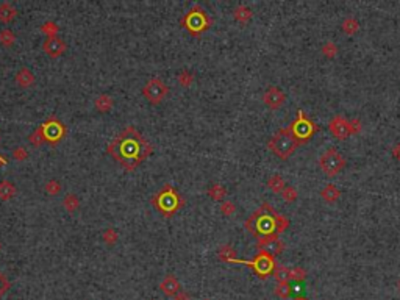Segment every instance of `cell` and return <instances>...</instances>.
<instances>
[{"label":"cell","mask_w":400,"mask_h":300,"mask_svg":"<svg viewBox=\"0 0 400 300\" xmlns=\"http://www.w3.org/2000/svg\"><path fill=\"white\" fill-rule=\"evenodd\" d=\"M106 152L127 170H133L152 153V146L136 128L127 127L108 146Z\"/></svg>","instance_id":"1"},{"label":"cell","mask_w":400,"mask_h":300,"mask_svg":"<svg viewBox=\"0 0 400 300\" xmlns=\"http://www.w3.org/2000/svg\"><path fill=\"white\" fill-rule=\"evenodd\" d=\"M278 219L280 214L269 207L267 203L256 210L250 218L247 219L245 227L250 230L255 236L263 238V236H271V234H278Z\"/></svg>","instance_id":"2"},{"label":"cell","mask_w":400,"mask_h":300,"mask_svg":"<svg viewBox=\"0 0 400 300\" xmlns=\"http://www.w3.org/2000/svg\"><path fill=\"white\" fill-rule=\"evenodd\" d=\"M297 146H299V141L294 138V135L291 133L289 127L282 128L280 132H277L271 138V141L267 143V147L282 159H288L291 155H293L294 150L297 149Z\"/></svg>","instance_id":"3"},{"label":"cell","mask_w":400,"mask_h":300,"mask_svg":"<svg viewBox=\"0 0 400 300\" xmlns=\"http://www.w3.org/2000/svg\"><path fill=\"white\" fill-rule=\"evenodd\" d=\"M152 203L161 214H164V216H172V214L181 207V197L170 185H166L154 196Z\"/></svg>","instance_id":"4"},{"label":"cell","mask_w":400,"mask_h":300,"mask_svg":"<svg viewBox=\"0 0 400 300\" xmlns=\"http://www.w3.org/2000/svg\"><path fill=\"white\" fill-rule=\"evenodd\" d=\"M180 24L183 28H186L191 35L197 36L200 33H203L205 30H208L210 25H211V20H210V16L207 14L203 8L200 6H194L191 8L189 11L181 17Z\"/></svg>","instance_id":"5"},{"label":"cell","mask_w":400,"mask_h":300,"mask_svg":"<svg viewBox=\"0 0 400 300\" xmlns=\"http://www.w3.org/2000/svg\"><path fill=\"white\" fill-rule=\"evenodd\" d=\"M319 166L322 169V172L327 177H334L345 167V158L338 152L336 149L331 147L320 155Z\"/></svg>","instance_id":"6"},{"label":"cell","mask_w":400,"mask_h":300,"mask_svg":"<svg viewBox=\"0 0 400 300\" xmlns=\"http://www.w3.org/2000/svg\"><path fill=\"white\" fill-rule=\"evenodd\" d=\"M38 132L41 133L44 143L50 146H57L58 143H61V139L66 136V127H64V124L60 119H57V117H49L46 122L41 124Z\"/></svg>","instance_id":"7"},{"label":"cell","mask_w":400,"mask_h":300,"mask_svg":"<svg viewBox=\"0 0 400 300\" xmlns=\"http://www.w3.org/2000/svg\"><path fill=\"white\" fill-rule=\"evenodd\" d=\"M297 113H299L297 114V119L293 124H291L289 130H291V133H293L294 138L299 141V144H302V143H307L308 139L319 130V128H318L316 124H313L311 121L307 119L304 111L299 110Z\"/></svg>","instance_id":"8"},{"label":"cell","mask_w":400,"mask_h":300,"mask_svg":"<svg viewBox=\"0 0 400 300\" xmlns=\"http://www.w3.org/2000/svg\"><path fill=\"white\" fill-rule=\"evenodd\" d=\"M238 263H242V264H247V266L253 267V271L261 278H267L275 271L274 256H271L269 253H264V252H258L252 261H240V260H238Z\"/></svg>","instance_id":"9"},{"label":"cell","mask_w":400,"mask_h":300,"mask_svg":"<svg viewBox=\"0 0 400 300\" xmlns=\"http://www.w3.org/2000/svg\"><path fill=\"white\" fill-rule=\"evenodd\" d=\"M169 88L167 84L161 80V78H152L146 83V86L143 88V95L150 102V103H160L163 102V99L167 95Z\"/></svg>","instance_id":"10"},{"label":"cell","mask_w":400,"mask_h":300,"mask_svg":"<svg viewBox=\"0 0 400 300\" xmlns=\"http://www.w3.org/2000/svg\"><path fill=\"white\" fill-rule=\"evenodd\" d=\"M258 249H259V252L269 253V255L275 258L277 255H280L283 252V242L280 241V238L277 236V234L263 236V238H258Z\"/></svg>","instance_id":"11"},{"label":"cell","mask_w":400,"mask_h":300,"mask_svg":"<svg viewBox=\"0 0 400 300\" xmlns=\"http://www.w3.org/2000/svg\"><path fill=\"white\" fill-rule=\"evenodd\" d=\"M328 130L331 135L338 139H347L352 135V128L350 122L345 121L342 116H334L333 119L328 122Z\"/></svg>","instance_id":"12"},{"label":"cell","mask_w":400,"mask_h":300,"mask_svg":"<svg viewBox=\"0 0 400 300\" xmlns=\"http://www.w3.org/2000/svg\"><path fill=\"white\" fill-rule=\"evenodd\" d=\"M42 50H44L50 58H58L61 55H64V52L68 50V44L64 42L63 38L60 36H52L47 38L42 44Z\"/></svg>","instance_id":"13"},{"label":"cell","mask_w":400,"mask_h":300,"mask_svg":"<svg viewBox=\"0 0 400 300\" xmlns=\"http://www.w3.org/2000/svg\"><path fill=\"white\" fill-rule=\"evenodd\" d=\"M263 100L271 110H278L286 100L285 92L277 86H269L266 92L263 94Z\"/></svg>","instance_id":"14"},{"label":"cell","mask_w":400,"mask_h":300,"mask_svg":"<svg viewBox=\"0 0 400 300\" xmlns=\"http://www.w3.org/2000/svg\"><path fill=\"white\" fill-rule=\"evenodd\" d=\"M160 289H161V293H163L164 296L167 297H175L180 291H181V286L178 283L177 278L169 274L163 278V282L160 283Z\"/></svg>","instance_id":"15"},{"label":"cell","mask_w":400,"mask_h":300,"mask_svg":"<svg viewBox=\"0 0 400 300\" xmlns=\"http://www.w3.org/2000/svg\"><path fill=\"white\" fill-rule=\"evenodd\" d=\"M16 83L19 84L20 88H30L31 84L35 83V75L33 72H31L30 69L27 68H22V69H19L17 74H16Z\"/></svg>","instance_id":"16"},{"label":"cell","mask_w":400,"mask_h":300,"mask_svg":"<svg viewBox=\"0 0 400 300\" xmlns=\"http://www.w3.org/2000/svg\"><path fill=\"white\" fill-rule=\"evenodd\" d=\"M94 106L100 113H110L114 106V100L110 94H100V95H97V99L94 100Z\"/></svg>","instance_id":"17"},{"label":"cell","mask_w":400,"mask_h":300,"mask_svg":"<svg viewBox=\"0 0 400 300\" xmlns=\"http://www.w3.org/2000/svg\"><path fill=\"white\" fill-rule=\"evenodd\" d=\"M16 14H17V9L11 3H8V2L0 3V22L9 24L16 17Z\"/></svg>","instance_id":"18"},{"label":"cell","mask_w":400,"mask_h":300,"mask_svg":"<svg viewBox=\"0 0 400 300\" xmlns=\"http://www.w3.org/2000/svg\"><path fill=\"white\" fill-rule=\"evenodd\" d=\"M320 197L325 200V202H328V203H333V202H336L339 197H341V191L334 186V185H325L322 188V191H320Z\"/></svg>","instance_id":"19"},{"label":"cell","mask_w":400,"mask_h":300,"mask_svg":"<svg viewBox=\"0 0 400 300\" xmlns=\"http://www.w3.org/2000/svg\"><path fill=\"white\" fill-rule=\"evenodd\" d=\"M16 196V185L8 180L0 181V199L2 200H9Z\"/></svg>","instance_id":"20"},{"label":"cell","mask_w":400,"mask_h":300,"mask_svg":"<svg viewBox=\"0 0 400 300\" xmlns=\"http://www.w3.org/2000/svg\"><path fill=\"white\" fill-rule=\"evenodd\" d=\"M233 17L238 20V22L247 24L248 20L252 19V9H250V8H247L245 5H240V6H236V8H235Z\"/></svg>","instance_id":"21"},{"label":"cell","mask_w":400,"mask_h":300,"mask_svg":"<svg viewBox=\"0 0 400 300\" xmlns=\"http://www.w3.org/2000/svg\"><path fill=\"white\" fill-rule=\"evenodd\" d=\"M63 207H64V210H66L68 213H75V211L80 208V199H79V196L72 194V192L66 194V196H64V199H63Z\"/></svg>","instance_id":"22"},{"label":"cell","mask_w":400,"mask_h":300,"mask_svg":"<svg viewBox=\"0 0 400 300\" xmlns=\"http://www.w3.org/2000/svg\"><path fill=\"white\" fill-rule=\"evenodd\" d=\"M267 188L271 189L272 192H275V194H282V191L286 188L285 180L282 178V175L275 174V175H272L271 178L267 180Z\"/></svg>","instance_id":"23"},{"label":"cell","mask_w":400,"mask_h":300,"mask_svg":"<svg viewBox=\"0 0 400 300\" xmlns=\"http://www.w3.org/2000/svg\"><path fill=\"white\" fill-rule=\"evenodd\" d=\"M218 255H219V258L225 263H238L235 249L232 247V245H222V247L218 250Z\"/></svg>","instance_id":"24"},{"label":"cell","mask_w":400,"mask_h":300,"mask_svg":"<svg viewBox=\"0 0 400 300\" xmlns=\"http://www.w3.org/2000/svg\"><path fill=\"white\" fill-rule=\"evenodd\" d=\"M208 196L213 199V200H216V202H224V199H225V196H227V189L222 186V185H211L210 188H208Z\"/></svg>","instance_id":"25"},{"label":"cell","mask_w":400,"mask_h":300,"mask_svg":"<svg viewBox=\"0 0 400 300\" xmlns=\"http://www.w3.org/2000/svg\"><path fill=\"white\" fill-rule=\"evenodd\" d=\"M341 27H342L345 35H355L356 31H358V28H360V24H358V20H356L355 17H345L342 20Z\"/></svg>","instance_id":"26"},{"label":"cell","mask_w":400,"mask_h":300,"mask_svg":"<svg viewBox=\"0 0 400 300\" xmlns=\"http://www.w3.org/2000/svg\"><path fill=\"white\" fill-rule=\"evenodd\" d=\"M274 277L278 283H289L291 280V269H288L286 266H278L274 271Z\"/></svg>","instance_id":"27"},{"label":"cell","mask_w":400,"mask_h":300,"mask_svg":"<svg viewBox=\"0 0 400 300\" xmlns=\"http://www.w3.org/2000/svg\"><path fill=\"white\" fill-rule=\"evenodd\" d=\"M14 41H16V36L11 30L9 28L0 30V44H2L3 47H11L14 44Z\"/></svg>","instance_id":"28"},{"label":"cell","mask_w":400,"mask_h":300,"mask_svg":"<svg viewBox=\"0 0 400 300\" xmlns=\"http://www.w3.org/2000/svg\"><path fill=\"white\" fill-rule=\"evenodd\" d=\"M274 293L280 299H288V297H291V294H293V286H291L289 283H278L274 289Z\"/></svg>","instance_id":"29"},{"label":"cell","mask_w":400,"mask_h":300,"mask_svg":"<svg viewBox=\"0 0 400 300\" xmlns=\"http://www.w3.org/2000/svg\"><path fill=\"white\" fill-rule=\"evenodd\" d=\"M178 83L181 84V86H185V88H189L192 81H194V74L189 72V71H181L178 74V77H177Z\"/></svg>","instance_id":"30"},{"label":"cell","mask_w":400,"mask_h":300,"mask_svg":"<svg viewBox=\"0 0 400 300\" xmlns=\"http://www.w3.org/2000/svg\"><path fill=\"white\" fill-rule=\"evenodd\" d=\"M46 192L49 196H58L60 194V191H61V183L58 180H49L46 186H44Z\"/></svg>","instance_id":"31"},{"label":"cell","mask_w":400,"mask_h":300,"mask_svg":"<svg viewBox=\"0 0 400 300\" xmlns=\"http://www.w3.org/2000/svg\"><path fill=\"white\" fill-rule=\"evenodd\" d=\"M307 278V271L304 269V267H293L291 269V280H294V282H304Z\"/></svg>","instance_id":"32"},{"label":"cell","mask_w":400,"mask_h":300,"mask_svg":"<svg viewBox=\"0 0 400 300\" xmlns=\"http://www.w3.org/2000/svg\"><path fill=\"white\" fill-rule=\"evenodd\" d=\"M11 288V283H9V278L6 277V274H3L0 271V299H2L6 293L8 289Z\"/></svg>","instance_id":"33"},{"label":"cell","mask_w":400,"mask_h":300,"mask_svg":"<svg viewBox=\"0 0 400 300\" xmlns=\"http://www.w3.org/2000/svg\"><path fill=\"white\" fill-rule=\"evenodd\" d=\"M322 53L325 57L328 58H333V57H336V53H338V47L334 42H325V44L322 46Z\"/></svg>","instance_id":"34"},{"label":"cell","mask_w":400,"mask_h":300,"mask_svg":"<svg viewBox=\"0 0 400 300\" xmlns=\"http://www.w3.org/2000/svg\"><path fill=\"white\" fill-rule=\"evenodd\" d=\"M282 197L285 202H294L297 199V191L294 186H286L283 191H282Z\"/></svg>","instance_id":"35"},{"label":"cell","mask_w":400,"mask_h":300,"mask_svg":"<svg viewBox=\"0 0 400 300\" xmlns=\"http://www.w3.org/2000/svg\"><path fill=\"white\" fill-rule=\"evenodd\" d=\"M42 31H44V33L47 35V38H52V36H58L57 33H58V25L55 24V22H46L44 25H42V28H41Z\"/></svg>","instance_id":"36"},{"label":"cell","mask_w":400,"mask_h":300,"mask_svg":"<svg viewBox=\"0 0 400 300\" xmlns=\"http://www.w3.org/2000/svg\"><path fill=\"white\" fill-rule=\"evenodd\" d=\"M236 211V207H235V203L230 202V200H224L221 203V213L224 214V216H232V214Z\"/></svg>","instance_id":"37"},{"label":"cell","mask_w":400,"mask_h":300,"mask_svg":"<svg viewBox=\"0 0 400 300\" xmlns=\"http://www.w3.org/2000/svg\"><path fill=\"white\" fill-rule=\"evenodd\" d=\"M117 238H119V234H117V231H116L114 228H108V230L103 233V241H105L106 244H114V242L117 241Z\"/></svg>","instance_id":"38"},{"label":"cell","mask_w":400,"mask_h":300,"mask_svg":"<svg viewBox=\"0 0 400 300\" xmlns=\"http://www.w3.org/2000/svg\"><path fill=\"white\" fill-rule=\"evenodd\" d=\"M13 158L16 159V161H25V159L28 158V153H27V150L24 147H17L13 150Z\"/></svg>","instance_id":"39"},{"label":"cell","mask_w":400,"mask_h":300,"mask_svg":"<svg viewBox=\"0 0 400 300\" xmlns=\"http://www.w3.org/2000/svg\"><path fill=\"white\" fill-rule=\"evenodd\" d=\"M28 141H30V144H33V146H36V147L41 146V144H44V139H42V136H41V133H39L38 130L28 136Z\"/></svg>","instance_id":"40"},{"label":"cell","mask_w":400,"mask_h":300,"mask_svg":"<svg viewBox=\"0 0 400 300\" xmlns=\"http://www.w3.org/2000/svg\"><path fill=\"white\" fill-rule=\"evenodd\" d=\"M350 128H352V133H358L361 130V122L358 119H350Z\"/></svg>","instance_id":"41"},{"label":"cell","mask_w":400,"mask_h":300,"mask_svg":"<svg viewBox=\"0 0 400 300\" xmlns=\"http://www.w3.org/2000/svg\"><path fill=\"white\" fill-rule=\"evenodd\" d=\"M174 300H191V297H189V294L188 293H185V291H180L175 297H174Z\"/></svg>","instance_id":"42"},{"label":"cell","mask_w":400,"mask_h":300,"mask_svg":"<svg viewBox=\"0 0 400 300\" xmlns=\"http://www.w3.org/2000/svg\"><path fill=\"white\" fill-rule=\"evenodd\" d=\"M393 155H394L396 159H399V161H400V143L393 147Z\"/></svg>","instance_id":"43"},{"label":"cell","mask_w":400,"mask_h":300,"mask_svg":"<svg viewBox=\"0 0 400 300\" xmlns=\"http://www.w3.org/2000/svg\"><path fill=\"white\" fill-rule=\"evenodd\" d=\"M6 163H8V158H6L5 155H2V153H0V169H2V167H3V166L6 164Z\"/></svg>","instance_id":"44"},{"label":"cell","mask_w":400,"mask_h":300,"mask_svg":"<svg viewBox=\"0 0 400 300\" xmlns=\"http://www.w3.org/2000/svg\"><path fill=\"white\" fill-rule=\"evenodd\" d=\"M294 300H308V299L307 297H296Z\"/></svg>","instance_id":"45"},{"label":"cell","mask_w":400,"mask_h":300,"mask_svg":"<svg viewBox=\"0 0 400 300\" xmlns=\"http://www.w3.org/2000/svg\"><path fill=\"white\" fill-rule=\"evenodd\" d=\"M397 286H399V291H400V280H399V283H397Z\"/></svg>","instance_id":"46"},{"label":"cell","mask_w":400,"mask_h":300,"mask_svg":"<svg viewBox=\"0 0 400 300\" xmlns=\"http://www.w3.org/2000/svg\"><path fill=\"white\" fill-rule=\"evenodd\" d=\"M0 250H2V242H0Z\"/></svg>","instance_id":"47"},{"label":"cell","mask_w":400,"mask_h":300,"mask_svg":"<svg viewBox=\"0 0 400 300\" xmlns=\"http://www.w3.org/2000/svg\"><path fill=\"white\" fill-rule=\"evenodd\" d=\"M203 300H210V299H203Z\"/></svg>","instance_id":"48"}]
</instances>
